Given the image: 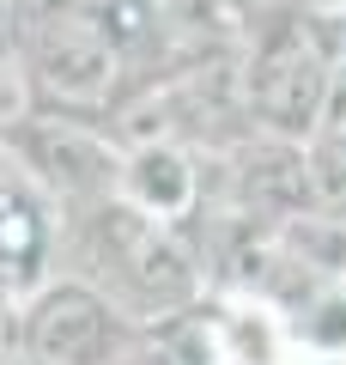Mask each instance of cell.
Wrapping results in <instances>:
<instances>
[{"label":"cell","mask_w":346,"mask_h":365,"mask_svg":"<svg viewBox=\"0 0 346 365\" xmlns=\"http://www.w3.org/2000/svg\"><path fill=\"white\" fill-rule=\"evenodd\" d=\"M79 237H85V274L79 280H91L140 329L201 304V274H194V256L182 250L177 225L146 220L122 201H98V207L79 213Z\"/></svg>","instance_id":"6da1fadb"},{"label":"cell","mask_w":346,"mask_h":365,"mask_svg":"<svg viewBox=\"0 0 346 365\" xmlns=\"http://www.w3.org/2000/svg\"><path fill=\"white\" fill-rule=\"evenodd\" d=\"M115 201L146 220L182 225L201 207V170H194L189 146L177 140H140L122 146V170H115Z\"/></svg>","instance_id":"8992f818"},{"label":"cell","mask_w":346,"mask_h":365,"mask_svg":"<svg viewBox=\"0 0 346 365\" xmlns=\"http://www.w3.org/2000/svg\"><path fill=\"white\" fill-rule=\"evenodd\" d=\"M37 98H31V79H25V61H19V43L0 37V134L13 128L19 116H31Z\"/></svg>","instance_id":"ba28073f"},{"label":"cell","mask_w":346,"mask_h":365,"mask_svg":"<svg viewBox=\"0 0 346 365\" xmlns=\"http://www.w3.org/2000/svg\"><path fill=\"white\" fill-rule=\"evenodd\" d=\"M0 158L19 182H31L49 207L85 213L98 201H115V170L122 146L91 116H61V110H31L0 134Z\"/></svg>","instance_id":"3957f363"},{"label":"cell","mask_w":346,"mask_h":365,"mask_svg":"<svg viewBox=\"0 0 346 365\" xmlns=\"http://www.w3.org/2000/svg\"><path fill=\"white\" fill-rule=\"evenodd\" d=\"M334 6H346V0H334Z\"/></svg>","instance_id":"8fae6325"},{"label":"cell","mask_w":346,"mask_h":365,"mask_svg":"<svg viewBox=\"0 0 346 365\" xmlns=\"http://www.w3.org/2000/svg\"><path fill=\"white\" fill-rule=\"evenodd\" d=\"M231 13H243V19H268V13H280V6H292V0H225Z\"/></svg>","instance_id":"9c48e42d"},{"label":"cell","mask_w":346,"mask_h":365,"mask_svg":"<svg viewBox=\"0 0 346 365\" xmlns=\"http://www.w3.org/2000/svg\"><path fill=\"white\" fill-rule=\"evenodd\" d=\"M219 365H298V329L261 299H225L206 311Z\"/></svg>","instance_id":"52a82bcc"},{"label":"cell","mask_w":346,"mask_h":365,"mask_svg":"<svg viewBox=\"0 0 346 365\" xmlns=\"http://www.w3.org/2000/svg\"><path fill=\"white\" fill-rule=\"evenodd\" d=\"M298 365H304V359H298ZM310 365H346V353H328V359H310Z\"/></svg>","instance_id":"30bf717a"},{"label":"cell","mask_w":346,"mask_h":365,"mask_svg":"<svg viewBox=\"0 0 346 365\" xmlns=\"http://www.w3.org/2000/svg\"><path fill=\"white\" fill-rule=\"evenodd\" d=\"M140 335L146 329L79 274H49L37 292L19 299V317L6 323V341L37 365H128L140 353Z\"/></svg>","instance_id":"277c9868"},{"label":"cell","mask_w":346,"mask_h":365,"mask_svg":"<svg viewBox=\"0 0 346 365\" xmlns=\"http://www.w3.org/2000/svg\"><path fill=\"white\" fill-rule=\"evenodd\" d=\"M328 61H322V49L304 37V31H280V37H268L256 49V61H249V104H256V116L268 122V128L280 134H304L322 122V110H328Z\"/></svg>","instance_id":"5b68a950"},{"label":"cell","mask_w":346,"mask_h":365,"mask_svg":"<svg viewBox=\"0 0 346 365\" xmlns=\"http://www.w3.org/2000/svg\"><path fill=\"white\" fill-rule=\"evenodd\" d=\"M19 61H25L37 110H61V116L98 122L122 98L128 43H122V25L110 19L103 0H43L37 13L25 19Z\"/></svg>","instance_id":"7a4b0ae2"}]
</instances>
